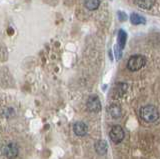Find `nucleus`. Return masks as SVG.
I'll list each match as a JSON object with an SVG mask.
<instances>
[{
    "instance_id": "6",
    "label": "nucleus",
    "mask_w": 160,
    "mask_h": 159,
    "mask_svg": "<svg viewBox=\"0 0 160 159\" xmlns=\"http://www.w3.org/2000/svg\"><path fill=\"white\" fill-rule=\"evenodd\" d=\"M73 131L79 137H83L88 133V126L82 121H78L74 123L73 125Z\"/></svg>"
},
{
    "instance_id": "11",
    "label": "nucleus",
    "mask_w": 160,
    "mask_h": 159,
    "mask_svg": "<svg viewBox=\"0 0 160 159\" xmlns=\"http://www.w3.org/2000/svg\"><path fill=\"white\" fill-rule=\"evenodd\" d=\"M84 5L88 10L94 11L98 9L100 5V0H84Z\"/></svg>"
},
{
    "instance_id": "7",
    "label": "nucleus",
    "mask_w": 160,
    "mask_h": 159,
    "mask_svg": "<svg viewBox=\"0 0 160 159\" xmlns=\"http://www.w3.org/2000/svg\"><path fill=\"white\" fill-rule=\"evenodd\" d=\"M94 149L98 155H105L108 151V144L104 140H97L94 144Z\"/></svg>"
},
{
    "instance_id": "2",
    "label": "nucleus",
    "mask_w": 160,
    "mask_h": 159,
    "mask_svg": "<svg viewBox=\"0 0 160 159\" xmlns=\"http://www.w3.org/2000/svg\"><path fill=\"white\" fill-rule=\"evenodd\" d=\"M146 64V58L142 55H133L128 59L127 62V68L130 71H137L139 69L145 66Z\"/></svg>"
},
{
    "instance_id": "14",
    "label": "nucleus",
    "mask_w": 160,
    "mask_h": 159,
    "mask_svg": "<svg viewBox=\"0 0 160 159\" xmlns=\"http://www.w3.org/2000/svg\"><path fill=\"white\" fill-rule=\"evenodd\" d=\"M118 18H119V20H121V21H125L127 19V15L125 14L124 12H118Z\"/></svg>"
},
{
    "instance_id": "4",
    "label": "nucleus",
    "mask_w": 160,
    "mask_h": 159,
    "mask_svg": "<svg viewBox=\"0 0 160 159\" xmlns=\"http://www.w3.org/2000/svg\"><path fill=\"white\" fill-rule=\"evenodd\" d=\"M19 148L16 143L14 142H8L3 147V154L7 159H14L18 156Z\"/></svg>"
},
{
    "instance_id": "10",
    "label": "nucleus",
    "mask_w": 160,
    "mask_h": 159,
    "mask_svg": "<svg viewBox=\"0 0 160 159\" xmlns=\"http://www.w3.org/2000/svg\"><path fill=\"white\" fill-rule=\"evenodd\" d=\"M134 3L142 9H150L155 3V0H134Z\"/></svg>"
},
{
    "instance_id": "3",
    "label": "nucleus",
    "mask_w": 160,
    "mask_h": 159,
    "mask_svg": "<svg viewBox=\"0 0 160 159\" xmlns=\"http://www.w3.org/2000/svg\"><path fill=\"white\" fill-rule=\"evenodd\" d=\"M125 136V132L120 125H115L109 131V138L113 143L118 144L121 142Z\"/></svg>"
},
{
    "instance_id": "8",
    "label": "nucleus",
    "mask_w": 160,
    "mask_h": 159,
    "mask_svg": "<svg viewBox=\"0 0 160 159\" xmlns=\"http://www.w3.org/2000/svg\"><path fill=\"white\" fill-rule=\"evenodd\" d=\"M108 112L110 114V116L115 119L120 118L122 115V109L118 104H111V105L108 107Z\"/></svg>"
},
{
    "instance_id": "15",
    "label": "nucleus",
    "mask_w": 160,
    "mask_h": 159,
    "mask_svg": "<svg viewBox=\"0 0 160 159\" xmlns=\"http://www.w3.org/2000/svg\"><path fill=\"white\" fill-rule=\"evenodd\" d=\"M8 33H10V34H12V33H13V30H12L11 28H10V30H8Z\"/></svg>"
},
{
    "instance_id": "5",
    "label": "nucleus",
    "mask_w": 160,
    "mask_h": 159,
    "mask_svg": "<svg viewBox=\"0 0 160 159\" xmlns=\"http://www.w3.org/2000/svg\"><path fill=\"white\" fill-rule=\"evenodd\" d=\"M86 106L90 112H94V113L99 112L101 110V102H100L99 97L96 95L90 96L86 102Z\"/></svg>"
},
{
    "instance_id": "12",
    "label": "nucleus",
    "mask_w": 160,
    "mask_h": 159,
    "mask_svg": "<svg viewBox=\"0 0 160 159\" xmlns=\"http://www.w3.org/2000/svg\"><path fill=\"white\" fill-rule=\"evenodd\" d=\"M130 21H131V23L134 24V25L145 24V22H146L145 18L142 17L141 15H139V14H137V13H132L131 15H130Z\"/></svg>"
},
{
    "instance_id": "9",
    "label": "nucleus",
    "mask_w": 160,
    "mask_h": 159,
    "mask_svg": "<svg viewBox=\"0 0 160 159\" xmlns=\"http://www.w3.org/2000/svg\"><path fill=\"white\" fill-rule=\"evenodd\" d=\"M126 40H127V34L124 30L120 29L118 31V36H117V46L121 49L125 47V44H126Z\"/></svg>"
},
{
    "instance_id": "13",
    "label": "nucleus",
    "mask_w": 160,
    "mask_h": 159,
    "mask_svg": "<svg viewBox=\"0 0 160 159\" xmlns=\"http://www.w3.org/2000/svg\"><path fill=\"white\" fill-rule=\"evenodd\" d=\"M121 49H120L117 45L115 46V48H114V52H115V57H116V59L117 60H119L120 58H121V55H122V53H121Z\"/></svg>"
},
{
    "instance_id": "1",
    "label": "nucleus",
    "mask_w": 160,
    "mask_h": 159,
    "mask_svg": "<svg viewBox=\"0 0 160 159\" xmlns=\"http://www.w3.org/2000/svg\"><path fill=\"white\" fill-rule=\"evenodd\" d=\"M140 116L144 121L153 123L158 120L159 112L158 109L153 105H146L140 109Z\"/></svg>"
}]
</instances>
